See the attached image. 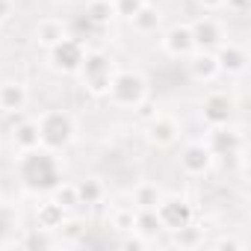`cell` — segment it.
Returning <instances> with one entry per match:
<instances>
[]
</instances>
